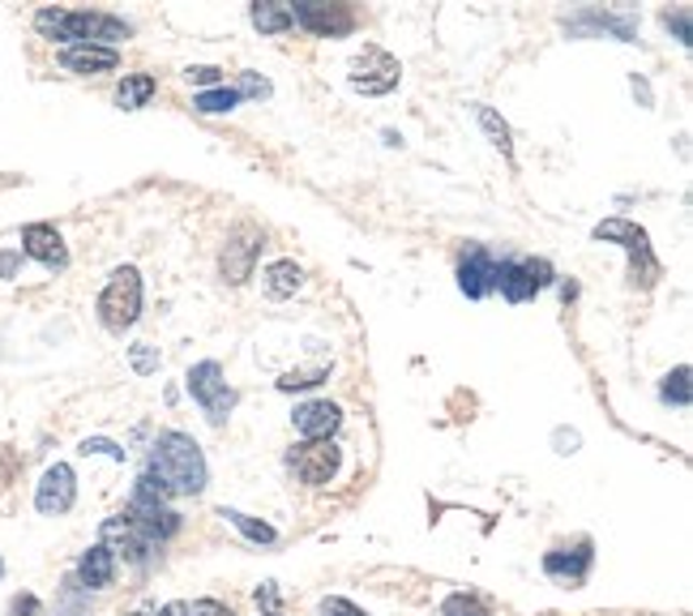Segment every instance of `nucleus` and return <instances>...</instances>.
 I'll return each instance as SVG.
<instances>
[{
    "label": "nucleus",
    "instance_id": "473e14b6",
    "mask_svg": "<svg viewBox=\"0 0 693 616\" xmlns=\"http://www.w3.org/2000/svg\"><path fill=\"white\" fill-rule=\"evenodd\" d=\"M322 377H326V368H300V373H287L278 390H308V385H322Z\"/></svg>",
    "mask_w": 693,
    "mask_h": 616
},
{
    "label": "nucleus",
    "instance_id": "37998d69",
    "mask_svg": "<svg viewBox=\"0 0 693 616\" xmlns=\"http://www.w3.org/2000/svg\"><path fill=\"white\" fill-rule=\"evenodd\" d=\"M0 578H4V561H0Z\"/></svg>",
    "mask_w": 693,
    "mask_h": 616
},
{
    "label": "nucleus",
    "instance_id": "a878e982",
    "mask_svg": "<svg viewBox=\"0 0 693 616\" xmlns=\"http://www.w3.org/2000/svg\"><path fill=\"white\" fill-rule=\"evenodd\" d=\"M193 103H197V112H211V117H218V112H232V108L241 103V94H236L232 87H214V90H202Z\"/></svg>",
    "mask_w": 693,
    "mask_h": 616
},
{
    "label": "nucleus",
    "instance_id": "f03ea898",
    "mask_svg": "<svg viewBox=\"0 0 693 616\" xmlns=\"http://www.w3.org/2000/svg\"><path fill=\"white\" fill-rule=\"evenodd\" d=\"M34 27L43 30L48 39H73L78 43H94V48H112L129 39L133 30L129 22L112 18V13H73V9H39L34 13Z\"/></svg>",
    "mask_w": 693,
    "mask_h": 616
},
{
    "label": "nucleus",
    "instance_id": "f257e3e1",
    "mask_svg": "<svg viewBox=\"0 0 693 616\" xmlns=\"http://www.w3.org/2000/svg\"><path fill=\"white\" fill-rule=\"evenodd\" d=\"M151 475L167 484L172 497H197L206 488V458L188 433H163L151 450Z\"/></svg>",
    "mask_w": 693,
    "mask_h": 616
},
{
    "label": "nucleus",
    "instance_id": "393cba45",
    "mask_svg": "<svg viewBox=\"0 0 693 616\" xmlns=\"http://www.w3.org/2000/svg\"><path fill=\"white\" fill-rule=\"evenodd\" d=\"M663 403H676V407H690V364H676L667 377H663Z\"/></svg>",
    "mask_w": 693,
    "mask_h": 616
},
{
    "label": "nucleus",
    "instance_id": "9d476101",
    "mask_svg": "<svg viewBox=\"0 0 693 616\" xmlns=\"http://www.w3.org/2000/svg\"><path fill=\"white\" fill-rule=\"evenodd\" d=\"M595 240H616V244H625L633 253V265L642 262V283H651L655 274H660V265H655V257H651V235L642 232L638 223H630V219H603L600 228H595Z\"/></svg>",
    "mask_w": 693,
    "mask_h": 616
},
{
    "label": "nucleus",
    "instance_id": "f3484780",
    "mask_svg": "<svg viewBox=\"0 0 693 616\" xmlns=\"http://www.w3.org/2000/svg\"><path fill=\"white\" fill-rule=\"evenodd\" d=\"M61 64L69 73H112L121 64V52L116 48H94V43H69L61 52Z\"/></svg>",
    "mask_w": 693,
    "mask_h": 616
},
{
    "label": "nucleus",
    "instance_id": "9b49d317",
    "mask_svg": "<svg viewBox=\"0 0 693 616\" xmlns=\"http://www.w3.org/2000/svg\"><path fill=\"white\" fill-rule=\"evenodd\" d=\"M292 467L304 484H330L338 471V445L334 441H304L292 450Z\"/></svg>",
    "mask_w": 693,
    "mask_h": 616
},
{
    "label": "nucleus",
    "instance_id": "ddd939ff",
    "mask_svg": "<svg viewBox=\"0 0 693 616\" xmlns=\"http://www.w3.org/2000/svg\"><path fill=\"white\" fill-rule=\"evenodd\" d=\"M22 253L34 257V262H43L48 270H64V265H69V249H64L61 232H57L52 223H31V228H22Z\"/></svg>",
    "mask_w": 693,
    "mask_h": 616
},
{
    "label": "nucleus",
    "instance_id": "b1692460",
    "mask_svg": "<svg viewBox=\"0 0 693 616\" xmlns=\"http://www.w3.org/2000/svg\"><path fill=\"white\" fill-rule=\"evenodd\" d=\"M253 27L262 30V34H283V30H292V4H253Z\"/></svg>",
    "mask_w": 693,
    "mask_h": 616
},
{
    "label": "nucleus",
    "instance_id": "f704fd0d",
    "mask_svg": "<svg viewBox=\"0 0 693 616\" xmlns=\"http://www.w3.org/2000/svg\"><path fill=\"white\" fill-rule=\"evenodd\" d=\"M322 616H364L351 599H343V595H326L322 599Z\"/></svg>",
    "mask_w": 693,
    "mask_h": 616
},
{
    "label": "nucleus",
    "instance_id": "4c0bfd02",
    "mask_svg": "<svg viewBox=\"0 0 693 616\" xmlns=\"http://www.w3.org/2000/svg\"><path fill=\"white\" fill-rule=\"evenodd\" d=\"M667 27L676 30V39H681V43H690V9H676V18L667 13Z\"/></svg>",
    "mask_w": 693,
    "mask_h": 616
},
{
    "label": "nucleus",
    "instance_id": "58836bf2",
    "mask_svg": "<svg viewBox=\"0 0 693 616\" xmlns=\"http://www.w3.org/2000/svg\"><path fill=\"white\" fill-rule=\"evenodd\" d=\"M573 450H578V433H565V428H561V433H557V454H573Z\"/></svg>",
    "mask_w": 693,
    "mask_h": 616
},
{
    "label": "nucleus",
    "instance_id": "4468645a",
    "mask_svg": "<svg viewBox=\"0 0 693 616\" xmlns=\"http://www.w3.org/2000/svg\"><path fill=\"white\" fill-rule=\"evenodd\" d=\"M292 424H296V433H300V437L330 441V433L343 424V411H338V403H330V398H317V403H304V407H296Z\"/></svg>",
    "mask_w": 693,
    "mask_h": 616
},
{
    "label": "nucleus",
    "instance_id": "0eeeda50",
    "mask_svg": "<svg viewBox=\"0 0 693 616\" xmlns=\"http://www.w3.org/2000/svg\"><path fill=\"white\" fill-rule=\"evenodd\" d=\"M73 501H78V475H73V467L57 463V467L43 471V479L34 488V509L48 514V518H61V514L73 509Z\"/></svg>",
    "mask_w": 693,
    "mask_h": 616
},
{
    "label": "nucleus",
    "instance_id": "ea45409f",
    "mask_svg": "<svg viewBox=\"0 0 693 616\" xmlns=\"http://www.w3.org/2000/svg\"><path fill=\"white\" fill-rule=\"evenodd\" d=\"M633 94H638V99H642V108H651V87H646V82H642V78H638V73H633Z\"/></svg>",
    "mask_w": 693,
    "mask_h": 616
},
{
    "label": "nucleus",
    "instance_id": "2eb2a0df",
    "mask_svg": "<svg viewBox=\"0 0 693 616\" xmlns=\"http://www.w3.org/2000/svg\"><path fill=\"white\" fill-rule=\"evenodd\" d=\"M591 544L582 539L578 548H552L548 557H543V574L548 578H557V583H570V587H578L587 574H591Z\"/></svg>",
    "mask_w": 693,
    "mask_h": 616
},
{
    "label": "nucleus",
    "instance_id": "72a5a7b5",
    "mask_svg": "<svg viewBox=\"0 0 693 616\" xmlns=\"http://www.w3.org/2000/svg\"><path fill=\"white\" fill-rule=\"evenodd\" d=\"M257 608H262V616H283V599H278V587H274V583H262V587H257Z\"/></svg>",
    "mask_w": 693,
    "mask_h": 616
},
{
    "label": "nucleus",
    "instance_id": "39448f33",
    "mask_svg": "<svg viewBox=\"0 0 693 616\" xmlns=\"http://www.w3.org/2000/svg\"><path fill=\"white\" fill-rule=\"evenodd\" d=\"M398 60L390 52H381V48H364L360 57L351 60V87L360 90V94H390L398 87Z\"/></svg>",
    "mask_w": 693,
    "mask_h": 616
},
{
    "label": "nucleus",
    "instance_id": "c756f323",
    "mask_svg": "<svg viewBox=\"0 0 693 616\" xmlns=\"http://www.w3.org/2000/svg\"><path fill=\"white\" fill-rule=\"evenodd\" d=\"M232 90H236L241 99H271V82H266L262 73H241V82Z\"/></svg>",
    "mask_w": 693,
    "mask_h": 616
},
{
    "label": "nucleus",
    "instance_id": "412c9836",
    "mask_svg": "<svg viewBox=\"0 0 693 616\" xmlns=\"http://www.w3.org/2000/svg\"><path fill=\"white\" fill-rule=\"evenodd\" d=\"M154 94V78L151 73H129L121 87H116V103H121L124 112H137V108H146V99Z\"/></svg>",
    "mask_w": 693,
    "mask_h": 616
},
{
    "label": "nucleus",
    "instance_id": "4be33fe9",
    "mask_svg": "<svg viewBox=\"0 0 693 616\" xmlns=\"http://www.w3.org/2000/svg\"><path fill=\"white\" fill-rule=\"evenodd\" d=\"M476 120H480V129L488 133V142L501 150L506 159H513V133H510V124L497 117L492 108H483V103H476Z\"/></svg>",
    "mask_w": 693,
    "mask_h": 616
},
{
    "label": "nucleus",
    "instance_id": "423d86ee",
    "mask_svg": "<svg viewBox=\"0 0 693 616\" xmlns=\"http://www.w3.org/2000/svg\"><path fill=\"white\" fill-rule=\"evenodd\" d=\"M552 283V265L548 262H497V292L510 304H522L536 292Z\"/></svg>",
    "mask_w": 693,
    "mask_h": 616
},
{
    "label": "nucleus",
    "instance_id": "79ce46f5",
    "mask_svg": "<svg viewBox=\"0 0 693 616\" xmlns=\"http://www.w3.org/2000/svg\"><path fill=\"white\" fill-rule=\"evenodd\" d=\"M18 270V257H0V274H13Z\"/></svg>",
    "mask_w": 693,
    "mask_h": 616
},
{
    "label": "nucleus",
    "instance_id": "20e7f679",
    "mask_svg": "<svg viewBox=\"0 0 693 616\" xmlns=\"http://www.w3.org/2000/svg\"><path fill=\"white\" fill-rule=\"evenodd\" d=\"M188 394H193V403L211 415V424H223L232 407H236V390L223 382V364L218 360H202V364H193L188 368Z\"/></svg>",
    "mask_w": 693,
    "mask_h": 616
},
{
    "label": "nucleus",
    "instance_id": "f8f14e48",
    "mask_svg": "<svg viewBox=\"0 0 693 616\" xmlns=\"http://www.w3.org/2000/svg\"><path fill=\"white\" fill-rule=\"evenodd\" d=\"M458 287L467 300H483L488 292H497V262L488 249H480V244L467 249V257L458 265Z\"/></svg>",
    "mask_w": 693,
    "mask_h": 616
},
{
    "label": "nucleus",
    "instance_id": "dca6fc26",
    "mask_svg": "<svg viewBox=\"0 0 693 616\" xmlns=\"http://www.w3.org/2000/svg\"><path fill=\"white\" fill-rule=\"evenodd\" d=\"M124 514H129L137 527L146 531L154 544H163V539H172V535L181 531V514H172L167 505H154V501H133Z\"/></svg>",
    "mask_w": 693,
    "mask_h": 616
},
{
    "label": "nucleus",
    "instance_id": "5701e85b",
    "mask_svg": "<svg viewBox=\"0 0 693 616\" xmlns=\"http://www.w3.org/2000/svg\"><path fill=\"white\" fill-rule=\"evenodd\" d=\"M218 518H227V523L241 531L244 539H253V544H274V539H278V531H274L271 523L248 518V514H241V509H218Z\"/></svg>",
    "mask_w": 693,
    "mask_h": 616
},
{
    "label": "nucleus",
    "instance_id": "aec40b11",
    "mask_svg": "<svg viewBox=\"0 0 693 616\" xmlns=\"http://www.w3.org/2000/svg\"><path fill=\"white\" fill-rule=\"evenodd\" d=\"M262 279H266V295H274V300H287L304 287V270L296 262H271Z\"/></svg>",
    "mask_w": 693,
    "mask_h": 616
},
{
    "label": "nucleus",
    "instance_id": "bb28decb",
    "mask_svg": "<svg viewBox=\"0 0 693 616\" xmlns=\"http://www.w3.org/2000/svg\"><path fill=\"white\" fill-rule=\"evenodd\" d=\"M441 616H488V604H483L480 595H450L446 604H441Z\"/></svg>",
    "mask_w": 693,
    "mask_h": 616
},
{
    "label": "nucleus",
    "instance_id": "2f4dec72",
    "mask_svg": "<svg viewBox=\"0 0 693 616\" xmlns=\"http://www.w3.org/2000/svg\"><path fill=\"white\" fill-rule=\"evenodd\" d=\"M184 78L193 82V87H223V69H214V64H193V69H184Z\"/></svg>",
    "mask_w": 693,
    "mask_h": 616
},
{
    "label": "nucleus",
    "instance_id": "c9c22d12",
    "mask_svg": "<svg viewBox=\"0 0 693 616\" xmlns=\"http://www.w3.org/2000/svg\"><path fill=\"white\" fill-rule=\"evenodd\" d=\"M188 616H236L227 604H218V599H197V604H188Z\"/></svg>",
    "mask_w": 693,
    "mask_h": 616
},
{
    "label": "nucleus",
    "instance_id": "a211bd4d",
    "mask_svg": "<svg viewBox=\"0 0 693 616\" xmlns=\"http://www.w3.org/2000/svg\"><path fill=\"white\" fill-rule=\"evenodd\" d=\"M257 253H262V235H257V232L236 235V240L223 249V274H227V283H244V279L253 274Z\"/></svg>",
    "mask_w": 693,
    "mask_h": 616
},
{
    "label": "nucleus",
    "instance_id": "1a4fd4ad",
    "mask_svg": "<svg viewBox=\"0 0 693 616\" xmlns=\"http://www.w3.org/2000/svg\"><path fill=\"white\" fill-rule=\"evenodd\" d=\"M103 544H108L112 553H124L133 565H151V553L159 548V544H154L151 535L137 527L129 514H116V518L103 523Z\"/></svg>",
    "mask_w": 693,
    "mask_h": 616
},
{
    "label": "nucleus",
    "instance_id": "7ed1b4c3",
    "mask_svg": "<svg viewBox=\"0 0 693 616\" xmlns=\"http://www.w3.org/2000/svg\"><path fill=\"white\" fill-rule=\"evenodd\" d=\"M137 313H142V274L133 265H121V270H112L108 287L99 292V322L112 334H124L137 322Z\"/></svg>",
    "mask_w": 693,
    "mask_h": 616
},
{
    "label": "nucleus",
    "instance_id": "6ab92c4d",
    "mask_svg": "<svg viewBox=\"0 0 693 616\" xmlns=\"http://www.w3.org/2000/svg\"><path fill=\"white\" fill-rule=\"evenodd\" d=\"M78 578H82V587L91 590L112 587V578H116V553L108 544H94L91 553L78 561Z\"/></svg>",
    "mask_w": 693,
    "mask_h": 616
},
{
    "label": "nucleus",
    "instance_id": "c85d7f7f",
    "mask_svg": "<svg viewBox=\"0 0 693 616\" xmlns=\"http://www.w3.org/2000/svg\"><path fill=\"white\" fill-rule=\"evenodd\" d=\"M129 360H133V373H142V377L159 373V352H154L151 343H133V347H129Z\"/></svg>",
    "mask_w": 693,
    "mask_h": 616
},
{
    "label": "nucleus",
    "instance_id": "7c9ffc66",
    "mask_svg": "<svg viewBox=\"0 0 693 616\" xmlns=\"http://www.w3.org/2000/svg\"><path fill=\"white\" fill-rule=\"evenodd\" d=\"M82 454H86V458H91V454H108L112 463H124V458H129V450H121L116 441H103V437H86V441H82Z\"/></svg>",
    "mask_w": 693,
    "mask_h": 616
},
{
    "label": "nucleus",
    "instance_id": "6e6552de",
    "mask_svg": "<svg viewBox=\"0 0 693 616\" xmlns=\"http://www.w3.org/2000/svg\"><path fill=\"white\" fill-rule=\"evenodd\" d=\"M292 22H300L322 39H343L356 30V13L347 4H292Z\"/></svg>",
    "mask_w": 693,
    "mask_h": 616
},
{
    "label": "nucleus",
    "instance_id": "cd10ccee",
    "mask_svg": "<svg viewBox=\"0 0 693 616\" xmlns=\"http://www.w3.org/2000/svg\"><path fill=\"white\" fill-rule=\"evenodd\" d=\"M167 497H172V493H167V484H163V479H154L151 471H146V475L137 479V488H133V501H154V505H167Z\"/></svg>",
    "mask_w": 693,
    "mask_h": 616
},
{
    "label": "nucleus",
    "instance_id": "e433bc0d",
    "mask_svg": "<svg viewBox=\"0 0 693 616\" xmlns=\"http://www.w3.org/2000/svg\"><path fill=\"white\" fill-rule=\"evenodd\" d=\"M9 616H39V599H34V595H18V599L9 604Z\"/></svg>",
    "mask_w": 693,
    "mask_h": 616
},
{
    "label": "nucleus",
    "instance_id": "a19ab883",
    "mask_svg": "<svg viewBox=\"0 0 693 616\" xmlns=\"http://www.w3.org/2000/svg\"><path fill=\"white\" fill-rule=\"evenodd\" d=\"M159 616H188V604H167Z\"/></svg>",
    "mask_w": 693,
    "mask_h": 616
}]
</instances>
